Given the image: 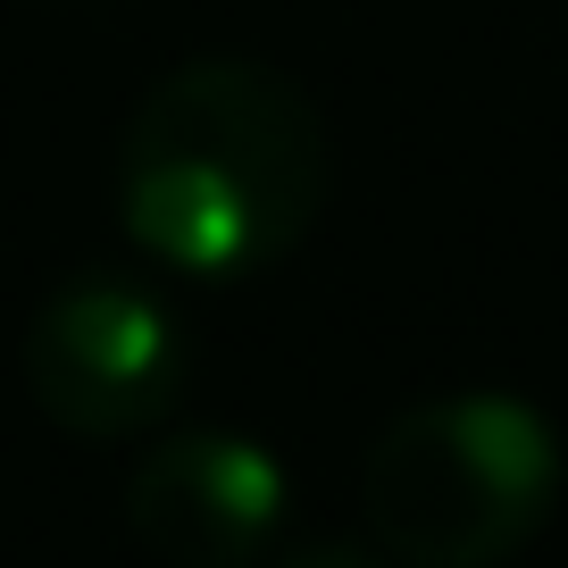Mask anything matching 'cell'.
I'll return each instance as SVG.
<instances>
[{
  "label": "cell",
  "mask_w": 568,
  "mask_h": 568,
  "mask_svg": "<svg viewBox=\"0 0 568 568\" xmlns=\"http://www.w3.org/2000/svg\"><path fill=\"white\" fill-rule=\"evenodd\" d=\"M560 501V435L518 393H435L376 426L359 460L368 535L402 568H501Z\"/></svg>",
  "instance_id": "cell-2"
},
{
  "label": "cell",
  "mask_w": 568,
  "mask_h": 568,
  "mask_svg": "<svg viewBox=\"0 0 568 568\" xmlns=\"http://www.w3.org/2000/svg\"><path fill=\"white\" fill-rule=\"evenodd\" d=\"M18 368L59 435L125 444V435H151L184 402L193 335L151 284L92 267V276H68L59 293H42V310L26 318Z\"/></svg>",
  "instance_id": "cell-3"
},
{
  "label": "cell",
  "mask_w": 568,
  "mask_h": 568,
  "mask_svg": "<svg viewBox=\"0 0 568 568\" xmlns=\"http://www.w3.org/2000/svg\"><path fill=\"white\" fill-rule=\"evenodd\" d=\"M284 510H293L284 460L243 426L160 435L125 477V527L168 568H251L276 544Z\"/></svg>",
  "instance_id": "cell-4"
},
{
  "label": "cell",
  "mask_w": 568,
  "mask_h": 568,
  "mask_svg": "<svg viewBox=\"0 0 568 568\" xmlns=\"http://www.w3.org/2000/svg\"><path fill=\"white\" fill-rule=\"evenodd\" d=\"M335 142L267 59H184L118 134V217L176 276L243 284L293 260L326 210Z\"/></svg>",
  "instance_id": "cell-1"
},
{
  "label": "cell",
  "mask_w": 568,
  "mask_h": 568,
  "mask_svg": "<svg viewBox=\"0 0 568 568\" xmlns=\"http://www.w3.org/2000/svg\"><path fill=\"white\" fill-rule=\"evenodd\" d=\"M276 568H393V560L352 551V544H310V551H293V560H276Z\"/></svg>",
  "instance_id": "cell-5"
}]
</instances>
